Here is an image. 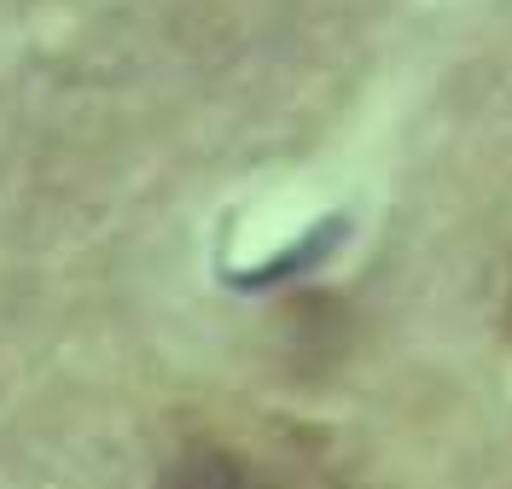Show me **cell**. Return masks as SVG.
Instances as JSON below:
<instances>
[{"mask_svg": "<svg viewBox=\"0 0 512 489\" xmlns=\"http://www.w3.org/2000/svg\"><path fill=\"white\" fill-rule=\"evenodd\" d=\"M158 489H297L262 455L239 449V443H222V437H198L181 455L169 460V472L158 478Z\"/></svg>", "mask_w": 512, "mask_h": 489, "instance_id": "obj_1", "label": "cell"}]
</instances>
